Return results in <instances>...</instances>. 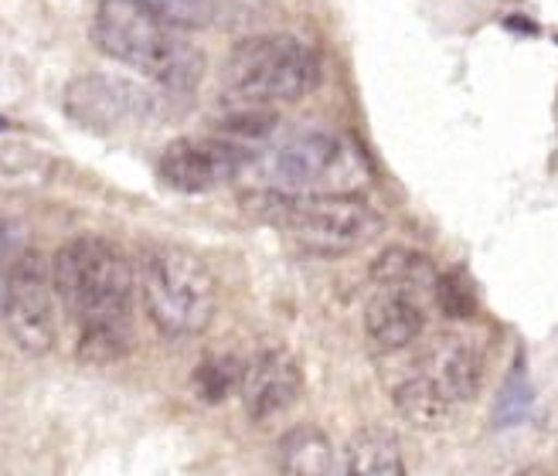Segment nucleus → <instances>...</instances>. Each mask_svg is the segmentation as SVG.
I'll use <instances>...</instances> for the list:
<instances>
[{
	"instance_id": "1a4fd4ad",
	"label": "nucleus",
	"mask_w": 558,
	"mask_h": 476,
	"mask_svg": "<svg viewBox=\"0 0 558 476\" xmlns=\"http://www.w3.org/2000/svg\"><path fill=\"white\" fill-rule=\"evenodd\" d=\"M157 99L154 93L140 89L136 82L120 75H82L65 89V113L78 123L99 133H113L123 126H136L154 117Z\"/></svg>"
},
{
	"instance_id": "0eeeda50",
	"label": "nucleus",
	"mask_w": 558,
	"mask_h": 476,
	"mask_svg": "<svg viewBox=\"0 0 558 476\" xmlns=\"http://www.w3.org/2000/svg\"><path fill=\"white\" fill-rule=\"evenodd\" d=\"M266 178L272 191L287 194H351L365 181V163L341 136L324 130H303L287 136L266 157Z\"/></svg>"
},
{
	"instance_id": "f8f14e48",
	"label": "nucleus",
	"mask_w": 558,
	"mask_h": 476,
	"mask_svg": "<svg viewBox=\"0 0 558 476\" xmlns=\"http://www.w3.org/2000/svg\"><path fill=\"white\" fill-rule=\"evenodd\" d=\"M423 327H426V314L418 300L388 290H375V296L368 300L365 333L378 351H402L415 344Z\"/></svg>"
},
{
	"instance_id": "39448f33",
	"label": "nucleus",
	"mask_w": 558,
	"mask_h": 476,
	"mask_svg": "<svg viewBox=\"0 0 558 476\" xmlns=\"http://www.w3.org/2000/svg\"><path fill=\"white\" fill-rule=\"evenodd\" d=\"M140 296L150 320L171 338H194L202 333L218 306L215 276L205 259L181 245H154L140 259L136 276Z\"/></svg>"
},
{
	"instance_id": "20e7f679",
	"label": "nucleus",
	"mask_w": 558,
	"mask_h": 476,
	"mask_svg": "<svg viewBox=\"0 0 558 476\" xmlns=\"http://www.w3.org/2000/svg\"><path fill=\"white\" fill-rule=\"evenodd\" d=\"M484 385V351L463 333H439L392 388L396 408L418 429H439Z\"/></svg>"
},
{
	"instance_id": "9b49d317",
	"label": "nucleus",
	"mask_w": 558,
	"mask_h": 476,
	"mask_svg": "<svg viewBox=\"0 0 558 476\" xmlns=\"http://www.w3.org/2000/svg\"><path fill=\"white\" fill-rule=\"evenodd\" d=\"M300 388H303V375H300L296 357L290 351L269 347L242 368L239 395H242L245 415L253 418V423H266V418L287 412L296 402Z\"/></svg>"
},
{
	"instance_id": "aec40b11",
	"label": "nucleus",
	"mask_w": 558,
	"mask_h": 476,
	"mask_svg": "<svg viewBox=\"0 0 558 476\" xmlns=\"http://www.w3.org/2000/svg\"><path fill=\"white\" fill-rule=\"evenodd\" d=\"M21 256L17 252V239H14V229L8 225L4 218H0V303H4V290H8V276H11V266L14 259Z\"/></svg>"
},
{
	"instance_id": "2eb2a0df",
	"label": "nucleus",
	"mask_w": 558,
	"mask_h": 476,
	"mask_svg": "<svg viewBox=\"0 0 558 476\" xmlns=\"http://www.w3.org/2000/svg\"><path fill=\"white\" fill-rule=\"evenodd\" d=\"M344 476H405L399 439L388 429H361L348 446Z\"/></svg>"
},
{
	"instance_id": "7ed1b4c3",
	"label": "nucleus",
	"mask_w": 558,
	"mask_h": 476,
	"mask_svg": "<svg viewBox=\"0 0 558 476\" xmlns=\"http://www.w3.org/2000/svg\"><path fill=\"white\" fill-rule=\"evenodd\" d=\"M242 205L314 256H348L385 232V218L357 194H287L269 187L245 194Z\"/></svg>"
},
{
	"instance_id": "9d476101",
	"label": "nucleus",
	"mask_w": 558,
	"mask_h": 476,
	"mask_svg": "<svg viewBox=\"0 0 558 476\" xmlns=\"http://www.w3.org/2000/svg\"><path fill=\"white\" fill-rule=\"evenodd\" d=\"M256 160L253 150L229 144L221 136H184L174 139L160 157V181L184 194H205L239 178Z\"/></svg>"
},
{
	"instance_id": "ddd939ff",
	"label": "nucleus",
	"mask_w": 558,
	"mask_h": 476,
	"mask_svg": "<svg viewBox=\"0 0 558 476\" xmlns=\"http://www.w3.org/2000/svg\"><path fill=\"white\" fill-rule=\"evenodd\" d=\"M372 279H375V290L402 293V296H412L423 303L426 296H436L439 272L433 269V263L423 256V252L385 248L372 266Z\"/></svg>"
},
{
	"instance_id": "6e6552de",
	"label": "nucleus",
	"mask_w": 558,
	"mask_h": 476,
	"mask_svg": "<svg viewBox=\"0 0 558 476\" xmlns=\"http://www.w3.org/2000/svg\"><path fill=\"white\" fill-rule=\"evenodd\" d=\"M59 293H54L51 263L41 252L27 248L14 259L8 290H4V310L8 330L21 351L27 354H48L59 341Z\"/></svg>"
},
{
	"instance_id": "6ab92c4d",
	"label": "nucleus",
	"mask_w": 558,
	"mask_h": 476,
	"mask_svg": "<svg viewBox=\"0 0 558 476\" xmlns=\"http://www.w3.org/2000/svg\"><path fill=\"white\" fill-rule=\"evenodd\" d=\"M532 405V388L524 385V378H521V371H514V378H511V385L500 391V402H497V415H494V423L497 426H511L514 418H521L524 415V408Z\"/></svg>"
},
{
	"instance_id": "f257e3e1",
	"label": "nucleus",
	"mask_w": 558,
	"mask_h": 476,
	"mask_svg": "<svg viewBox=\"0 0 558 476\" xmlns=\"http://www.w3.org/2000/svg\"><path fill=\"white\" fill-rule=\"evenodd\" d=\"M54 293L78 324V357L89 364L120 361L130 351V314L136 272L126 252L99 235L65 242L51 259Z\"/></svg>"
},
{
	"instance_id": "f3484780",
	"label": "nucleus",
	"mask_w": 558,
	"mask_h": 476,
	"mask_svg": "<svg viewBox=\"0 0 558 476\" xmlns=\"http://www.w3.org/2000/svg\"><path fill=\"white\" fill-rule=\"evenodd\" d=\"M242 368L235 357H208L194 371V388H198L202 402H221L232 388H239Z\"/></svg>"
},
{
	"instance_id": "dca6fc26",
	"label": "nucleus",
	"mask_w": 558,
	"mask_h": 476,
	"mask_svg": "<svg viewBox=\"0 0 558 476\" xmlns=\"http://www.w3.org/2000/svg\"><path fill=\"white\" fill-rule=\"evenodd\" d=\"M140 4L167 27H178V32H198L218 14V0H140Z\"/></svg>"
},
{
	"instance_id": "f03ea898",
	"label": "nucleus",
	"mask_w": 558,
	"mask_h": 476,
	"mask_svg": "<svg viewBox=\"0 0 558 476\" xmlns=\"http://www.w3.org/2000/svg\"><path fill=\"white\" fill-rule=\"evenodd\" d=\"M93 41L102 54L144 72L167 93H194L205 75V51L178 27L157 21L140 0H102Z\"/></svg>"
},
{
	"instance_id": "423d86ee",
	"label": "nucleus",
	"mask_w": 558,
	"mask_h": 476,
	"mask_svg": "<svg viewBox=\"0 0 558 476\" xmlns=\"http://www.w3.org/2000/svg\"><path fill=\"white\" fill-rule=\"evenodd\" d=\"M320 82L314 48L293 35H256L232 48L226 62V86L239 102L272 106L311 96Z\"/></svg>"
},
{
	"instance_id": "a211bd4d",
	"label": "nucleus",
	"mask_w": 558,
	"mask_h": 476,
	"mask_svg": "<svg viewBox=\"0 0 558 476\" xmlns=\"http://www.w3.org/2000/svg\"><path fill=\"white\" fill-rule=\"evenodd\" d=\"M436 300L439 306L450 317H470L473 314V306H477V300H473L470 286L463 283L460 276H439V283H436Z\"/></svg>"
},
{
	"instance_id": "4468645a",
	"label": "nucleus",
	"mask_w": 558,
	"mask_h": 476,
	"mask_svg": "<svg viewBox=\"0 0 558 476\" xmlns=\"http://www.w3.org/2000/svg\"><path fill=\"white\" fill-rule=\"evenodd\" d=\"M279 463L287 476H341L330 439L314 426H296L279 439Z\"/></svg>"
}]
</instances>
